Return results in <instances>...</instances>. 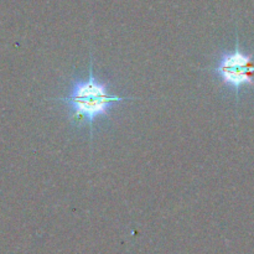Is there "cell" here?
<instances>
[{"label":"cell","instance_id":"1","mask_svg":"<svg viewBox=\"0 0 254 254\" xmlns=\"http://www.w3.org/2000/svg\"><path fill=\"white\" fill-rule=\"evenodd\" d=\"M69 109V116L76 123H87L93 135V122L101 116H107L112 104L122 101H134L129 97L111 94L104 84L97 82L93 74V59L89 62V76L87 81L73 84L68 96L59 98Z\"/></svg>","mask_w":254,"mask_h":254},{"label":"cell","instance_id":"2","mask_svg":"<svg viewBox=\"0 0 254 254\" xmlns=\"http://www.w3.org/2000/svg\"><path fill=\"white\" fill-rule=\"evenodd\" d=\"M215 71L223 83L235 89L237 99L243 86H254V60L251 55L241 51L238 32H236L235 51L223 55Z\"/></svg>","mask_w":254,"mask_h":254}]
</instances>
